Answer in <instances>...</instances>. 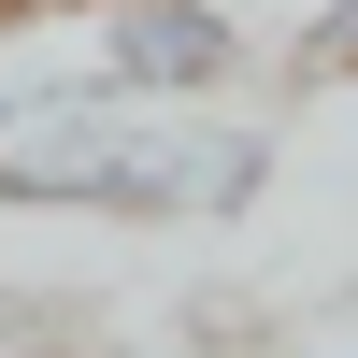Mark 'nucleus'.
Returning <instances> with one entry per match:
<instances>
[{"label": "nucleus", "mask_w": 358, "mask_h": 358, "mask_svg": "<svg viewBox=\"0 0 358 358\" xmlns=\"http://www.w3.org/2000/svg\"><path fill=\"white\" fill-rule=\"evenodd\" d=\"M273 115H143L129 86L15 72L0 86V215H115V229H244L273 201Z\"/></svg>", "instance_id": "f257e3e1"}, {"label": "nucleus", "mask_w": 358, "mask_h": 358, "mask_svg": "<svg viewBox=\"0 0 358 358\" xmlns=\"http://www.w3.org/2000/svg\"><path fill=\"white\" fill-rule=\"evenodd\" d=\"M258 72L229 0H101V86H129L143 115H229Z\"/></svg>", "instance_id": "f03ea898"}, {"label": "nucleus", "mask_w": 358, "mask_h": 358, "mask_svg": "<svg viewBox=\"0 0 358 358\" xmlns=\"http://www.w3.org/2000/svg\"><path fill=\"white\" fill-rule=\"evenodd\" d=\"M358 86V0H315L287 29V101H344Z\"/></svg>", "instance_id": "7ed1b4c3"}, {"label": "nucleus", "mask_w": 358, "mask_h": 358, "mask_svg": "<svg viewBox=\"0 0 358 358\" xmlns=\"http://www.w3.org/2000/svg\"><path fill=\"white\" fill-rule=\"evenodd\" d=\"M258 358H273V344H258Z\"/></svg>", "instance_id": "20e7f679"}, {"label": "nucleus", "mask_w": 358, "mask_h": 358, "mask_svg": "<svg viewBox=\"0 0 358 358\" xmlns=\"http://www.w3.org/2000/svg\"><path fill=\"white\" fill-rule=\"evenodd\" d=\"M0 358H15V344H0Z\"/></svg>", "instance_id": "39448f33"}]
</instances>
